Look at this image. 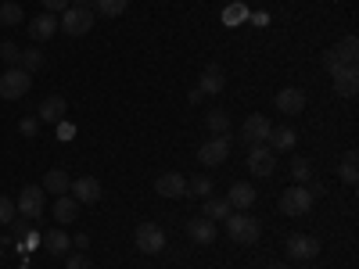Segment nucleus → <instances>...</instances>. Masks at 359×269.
<instances>
[{"label":"nucleus","mask_w":359,"mask_h":269,"mask_svg":"<svg viewBox=\"0 0 359 269\" xmlns=\"http://www.w3.org/2000/svg\"><path fill=\"white\" fill-rule=\"evenodd\" d=\"M69 194H72L79 205H97V201H101V179H94V176H79V179H72Z\"/></svg>","instance_id":"12"},{"label":"nucleus","mask_w":359,"mask_h":269,"mask_svg":"<svg viewBox=\"0 0 359 269\" xmlns=\"http://www.w3.org/2000/svg\"><path fill=\"white\" fill-rule=\"evenodd\" d=\"M187 198H198V201L212 198V176H191L187 179Z\"/></svg>","instance_id":"28"},{"label":"nucleus","mask_w":359,"mask_h":269,"mask_svg":"<svg viewBox=\"0 0 359 269\" xmlns=\"http://www.w3.org/2000/svg\"><path fill=\"white\" fill-rule=\"evenodd\" d=\"M0 4H4V0H0Z\"/></svg>","instance_id":"44"},{"label":"nucleus","mask_w":359,"mask_h":269,"mask_svg":"<svg viewBox=\"0 0 359 269\" xmlns=\"http://www.w3.org/2000/svg\"><path fill=\"white\" fill-rule=\"evenodd\" d=\"M320 255V241L313 233H291L287 237V258L294 262H313Z\"/></svg>","instance_id":"7"},{"label":"nucleus","mask_w":359,"mask_h":269,"mask_svg":"<svg viewBox=\"0 0 359 269\" xmlns=\"http://www.w3.org/2000/svg\"><path fill=\"white\" fill-rule=\"evenodd\" d=\"M72 4H79V8H86V4H90V0H72Z\"/></svg>","instance_id":"43"},{"label":"nucleus","mask_w":359,"mask_h":269,"mask_svg":"<svg viewBox=\"0 0 359 269\" xmlns=\"http://www.w3.org/2000/svg\"><path fill=\"white\" fill-rule=\"evenodd\" d=\"M226 237L237 241V244H255L262 237V223L248 212H230L226 216Z\"/></svg>","instance_id":"1"},{"label":"nucleus","mask_w":359,"mask_h":269,"mask_svg":"<svg viewBox=\"0 0 359 269\" xmlns=\"http://www.w3.org/2000/svg\"><path fill=\"white\" fill-rule=\"evenodd\" d=\"M72 244H76L79 251H83V248H90V233H76V237H72Z\"/></svg>","instance_id":"40"},{"label":"nucleus","mask_w":359,"mask_h":269,"mask_svg":"<svg viewBox=\"0 0 359 269\" xmlns=\"http://www.w3.org/2000/svg\"><path fill=\"white\" fill-rule=\"evenodd\" d=\"M50 212H54V219H57V223H76V216H79V201H76L72 194H62V198L54 201Z\"/></svg>","instance_id":"23"},{"label":"nucleus","mask_w":359,"mask_h":269,"mask_svg":"<svg viewBox=\"0 0 359 269\" xmlns=\"http://www.w3.org/2000/svg\"><path fill=\"white\" fill-rule=\"evenodd\" d=\"M266 269H287V265H284V262H269Z\"/></svg>","instance_id":"42"},{"label":"nucleus","mask_w":359,"mask_h":269,"mask_svg":"<svg viewBox=\"0 0 359 269\" xmlns=\"http://www.w3.org/2000/svg\"><path fill=\"white\" fill-rule=\"evenodd\" d=\"M69 187H72V179H69V172L65 169H50L47 176H43V194H69Z\"/></svg>","instance_id":"21"},{"label":"nucleus","mask_w":359,"mask_h":269,"mask_svg":"<svg viewBox=\"0 0 359 269\" xmlns=\"http://www.w3.org/2000/svg\"><path fill=\"white\" fill-rule=\"evenodd\" d=\"M226 155H230V140L226 137H212V140H205L198 147V162L201 165H223Z\"/></svg>","instance_id":"9"},{"label":"nucleus","mask_w":359,"mask_h":269,"mask_svg":"<svg viewBox=\"0 0 359 269\" xmlns=\"http://www.w3.org/2000/svg\"><path fill=\"white\" fill-rule=\"evenodd\" d=\"M334 50H338V57H341L345 65H355V62H359V40H355L352 33H348L341 43H334Z\"/></svg>","instance_id":"29"},{"label":"nucleus","mask_w":359,"mask_h":269,"mask_svg":"<svg viewBox=\"0 0 359 269\" xmlns=\"http://www.w3.org/2000/svg\"><path fill=\"white\" fill-rule=\"evenodd\" d=\"M248 169H252V176H273L277 151H269L266 144H252L248 147Z\"/></svg>","instance_id":"8"},{"label":"nucleus","mask_w":359,"mask_h":269,"mask_svg":"<svg viewBox=\"0 0 359 269\" xmlns=\"http://www.w3.org/2000/svg\"><path fill=\"white\" fill-rule=\"evenodd\" d=\"M313 194H309V187H302V184H294V187H287V191H280V212L287 216V219H298V216H306L309 208H313Z\"/></svg>","instance_id":"2"},{"label":"nucleus","mask_w":359,"mask_h":269,"mask_svg":"<svg viewBox=\"0 0 359 269\" xmlns=\"http://www.w3.org/2000/svg\"><path fill=\"white\" fill-rule=\"evenodd\" d=\"M133 241H137V251H144V255H162L165 251V230L158 223H137Z\"/></svg>","instance_id":"4"},{"label":"nucleus","mask_w":359,"mask_h":269,"mask_svg":"<svg viewBox=\"0 0 359 269\" xmlns=\"http://www.w3.org/2000/svg\"><path fill=\"white\" fill-rule=\"evenodd\" d=\"M294 144H298V133H294L291 126L269 130V137H266V147H269V151H291Z\"/></svg>","instance_id":"19"},{"label":"nucleus","mask_w":359,"mask_h":269,"mask_svg":"<svg viewBox=\"0 0 359 269\" xmlns=\"http://www.w3.org/2000/svg\"><path fill=\"white\" fill-rule=\"evenodd\" d=\"M43 8H47L50 15H62V11L72 8V0H43Z\"/></svg>","instance_id":"37"},{"label":"nucleus","mask_w":359,"mask_h":269,"mask_svg":"<svg viewBox=\"0 0 359 269\" xmlns=\"http://www.w3.org/2000/svg\"><path fill=\"white\" fill-rule=\"evenodd\" d=\"M187 101H191V104H201V101H205V94H201V90L194 86V90H191V94H187Z\"/></svg>","instance_id":"41"},{"label":"nucleus","mask_w":359,"mask_h":269,"mask_svg":"<svg viewBox=\"0 0 359 269\" xmlns=\"http://www.w3.org/2000/svg\"><path fill=\"white\" fill-rule=\"evenodd\" d=\"M43 65H47V54L40 50V47H25L22 50V72H29V76H36V72H43Z\"/></svg>","instance_id":"24"},{"label":"nucleus","mask_w":359,"mask_h":269,"mask_svg":"<svg viewBox=\"0 0 359 269\" xmlns=\"http://www.w3.org/2000/svg\"><path fill=\"white\" fill-rule=\"evenodd\" d=\"M29 90H33V76L22 72V69H8L0 76V97L4 101H22Z\"/></svg>","instance_id":"5"},{"label":"nucleus","mask_w":359,"mask_h":269,"mask_svg":"<svg viewBox=\"0 0 359 269\" xmlns=\"http://www.w3.org/2000/svg\"><path fill=\"white\" fill-rule=\"evenodd\" d=\"M94 4H97V11H94V15H108V18H118V15H126L130 0H94Z\"/></svg>","instance_id":"31"},{"label":"nucleus","mask_w":359,"mask_h":269,"mask_svg":"<svg viewBox=\"0 0 359 269\" xmlns=\"http://www.w3.org/2000/svg\"><path fill=\"white\" fill-rule=\"evenodd\" d=\"M323 69L331 72V76H334L338 69H345V62L338 57V50H334V47H331V50H323Z\"/></svg>","instance_id":"36"},{"label":"nucleus","mask_w":359,"mask_h":269,"mask_svg":"<svg viewBox=\"0 0 359 269\" xmlns=\"http://www.w3.org/2000/svg\"><path fill=\"white\" fill-rule=\"evenodd\" d=\"M277 108L284 115H298V111H306V90H298V86H284L280 94H277Z\"/></svg>","instance_id":"17"},{"label":"nucleus","mask_w":359,"mask_h":269,"mask_svg":"<svg viewBox=\"0 0 359 269\" xmlns=\"http://www.w3.org/2000/svg\"><path fill=\"white\" fill-rule=\"evenodd\" d=\"M18 133L33 140V137L40 133V118H36V115H22V123H18Z\"/></svg>","instance_id":"34"},{"label":"nucleus","mask_w":359,"mask_h":269,"mask_svg":"<svg viewBox=\"0 0 359 269\" xmlns=\"http://www.w3.org/2000/svg\"><path fill=\"white\" fill-rule=\"evenodd\" d=\"M22 22H25L22 4H15V0H4V4H0V25H22Z\"/></svg>","instance_id":"30"},{"label":"nucleus","mask_w":359,"mask_h":269,"mask_svg":"<svg viewBox=\"0 0 359 269\" xmlns=\"http://www.w3.org/2000/svg\"><path fill=\"white\" fill-rule=\"evenodd\" d=\"M94 11L90 8H79V4H72L69 11H62V18H57V29L62 33H69V36H86L90 29H94Z\"/></svg>","instance_id":"3"},{"label":"nucleus","mask_w":359,"mask_h":269,"mask_svg":"<svg viewBox=\"0 0 359 269\" xmlns=\"http://www.w3.org/2000/svg\"><path fill=\"white\" fill-rule=\"evenodd\" d=\"M187 237L194 244H212L216 237H219V226L212 223V219H205V216H194L191 223H187Z\"/></svg>","instance_id":"15"},{"label":"nucleus","mask_w":359,"mask_h":269,"mask_svg":"<svg viewBox=\"0 0 359 269\" xmlns=\"http://www.w3.org/2000/svg\"><path fill=\"white\" fill-rule=\"evenodd\" d=\"M338 176H341V184H348V187L359 184V155H355V151H345V155H341Z\"/></svg>","instance_id":"25"},{"label":"nucleus","mask_w":359,"mask_h":269,"mask_svg":"<svg viewBox=\"0 0 359 269\" xmlns=\"http://www.w3.org/2000/svg\"><path fill=\"white\" fill-rule=\"evenodd\" d=\"M226 201H230V208L245 212V208H252V205H255V187H252V184H233V187H230V194H226Z\"/></svg>","instance_id":"20"},{"label":"nucleus","mask_w":359,"mask_h":269,"mask_svg":"<svg viewBox=\"0 0 359 269\" xmlns=\"http://www.w3.org/2000/svg\"><path fill=\"white\" fill-rule=\"evenodd\" d=\"M25 33H29V40H36V43L50 40V36L57 33V15L43 11V15H36V18H25Z\"/></svg>","instance_id":"10"},{"label":"nucleus","mask_w":359,"mask_h":269,"mask_svg":"<svg viewBox=\"0 0 359 269\" xmlns=\"http://www.w3.org/2000/svg\"><path fill=\"white\" fill-rule=\"evenodd\" d=\"M155 194H162V198H187V176L162 172V176L155 179Z\"/></svg>","instance_id":"14"},{"label":"nucleus","mask_w":359,"mask_h":269,"mask_svg":"<svg viewBox=\"0 0 359 269\" xmlns=\"http://www.w3.org/2000/svg\"><path fill=\"white\" fill-rule=\"evenodd\" d=\"M69 244H72V237H69L65 230H47V233H43V248H47L50 255H65Z\"/></svg>","instance_id":"26"},{"label":"nucleus","mask_w":359,"mask_h":269,"mask_svg":"<svg viewBox=\"0 0 359 269\" xmlns=\"http://www.w3.org/2000/svg\"><path fill=\"white\" fill-rule=\"evenodd\" d=\"M269 130H273V123H269L266 115H248L245 118V126H241V140L252 147V144H266Z\"/></svg>","instance_id":"13"},{"label":"nucleus","mask_w":359,"mask_h":269,"mask_svg":"<svg viewBox=\"0 0 359 269\" xmlns=\"http://www.w3.org/2000/svg\"><path fill=\"white\" fill-rule=\"evenodd\" d=\"M0 57H4L8 69H18V65H22V47L11 43V40H4V43H0Z\"/></svg>","instance_id":"32"},{"label":"nucleus","mask_w":359,"mask_h":269,"mask_svg":"<svg viewBox=\"0 0 359 269\" xmlns=\"http://www.w3.org/2000/svg\"><path fill=\"white\" fill-rule=\"evenodd\" d=\"M331 79H334V94H338V97H355V94H359V69H355V65L338 69Z\"/></svg>","instance_id":"16"},{"label":"nucleus","mask_w":359,"mask_h":269,"mask_svg":"<svg viewBox=\"0 0 359 269\" xmlns=\"http://www.w3.org/2000/svg\"><path fill=\"white\" fill-rule=\"evenodd\" d=\"M18 216V208H15V201L11 198H4V194H0V226H8L11 219Z\"/></svg>","instance_id":"35"},{"label":"nucleus","mask_w":359,"mask_h":269,"mask_svg":"<svg viewBox=\"0 0 359 269\" xmlns=\"http://www.w3.org/2000/svg\"><path fill=\"white\" fill-rule=\"evenodd\" d=\"M72 123H57V140H72Z\"/></svg>","instance_id":"39"},{"label":"nucleus","mask_w":359,"mask_h":269,"mask_svg":"<svg viewBox=\"0 0 359 269\" xmlns=\"http://www.w3.org/2000/svg\"><path fill=\"white\" fill-rule=\"evenodd\" d=\"M291 176H294V184H309V179H313V165H309V158H294L291 162Z\"/></svg>","instance_id":"33"},{"label":"nucleus","mask_w":359,"mask_h":269,"mask_svg":"<svg viewBox=\"0 0 359 269\" xmlns=\"http://www.w3.org/2000/svg\"><path fill=\"white\" fill-rule=\"evenodd\" d=\"M205 126H208V133L226 137V130H230V115H226L223 108H208V111H205Z\"/></svg>","instance_id":"27"},{"label":"nucleus","mask_w":359,"mask_h":269,"mask_svg":"<svg viewBox=\"0 0 359 269\" xmlns=\"http://www.w3.org/2000/svg\"><path fill=\"white\" fill-rule=\"evenodd\" d=\"M223 86H226V72L219 69V65H208L205 72H201V83H198V90L208 97V94H223Z\"/></svg>","instance_id":"18"},{"label":"nucleus","mask_w":359,"mask_h":269,"mask_svg":"<svg viewBox=\"0 0 359 269\" xmlns=\"http://www.w3.org/2000/svg\"><path fill=\"white\" fill-rule=\"evenodd\" d=\"M65 111H69L65 97H62V94H50V97L40 101L36 118H40V123H47V126H57V123H65Z\"/></svg>","instance_id":"11"},{"label":"nucleus","mask_w":359,"mask_h":269,"mask_svg":"<svg viewBox=\"0 0 359 269\" xmlns=\"http://www.w3.org/2000/svg\"><path fill=\"white\" fill-rule=\"evenodd\" d=\"M230 212H233V208H230L226 198H205V205H201V216L212 219V223H226Z\"/></svg>","instance_id":"22"},{"label":"nucleus","mask_w":359,"mask_h":269,"mask_svg":"<svg viewBox=\"0 0 359 269\" xmlns=\"http://www.w3.org/2000/svg\"><path fill=\"white\" fill-rule=\"evenodd\" d=\"M15 208H18V216L22 219H40L43 216V208H47V194L43 187H22V194L15 198Z\"/></svg>","instance_id":"6"},{"label":"nucleus","mask_w":359,"mask_h":269,"mask_svg":"<svg viewBox=\"0 0 359 269\" xmlns=\"http://www.w3.org/2000/svg\"><path fill=\"white\" fill-rule=\"evenodd\" d=\"M65 269H90V258L79 251V255H69V262H65Z\"/></svg>","instance_id":"38"}]
</instances>
